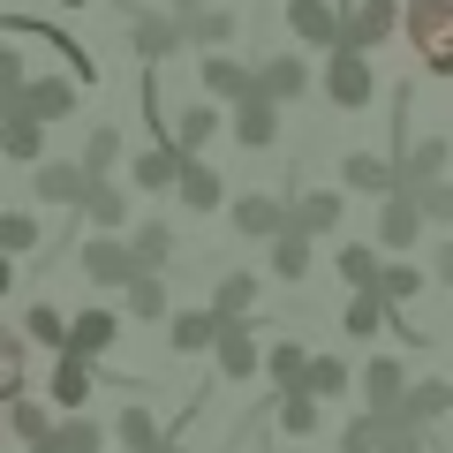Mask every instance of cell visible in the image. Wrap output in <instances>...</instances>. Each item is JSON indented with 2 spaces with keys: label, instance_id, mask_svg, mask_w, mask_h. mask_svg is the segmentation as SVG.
Returning <instances> with one entry per match:
<instances>
[{
  "label": "cell",
  "instance_id": "obj_1",
  "mask_svg": "<svg viewBox=\"0 0 453 453\" xmlns=\"http://www.w3.org/2000/svg\"><path fill=\"white\" fill-rule=\"evenodd\" d=\"M340 16H348L340 23V53H378L408 23V0H348Z\"/></svg>",
  "mask_w": 453,
  "mask_h": 453
},
{
  "label": "cell",
  "instance_id": "obj_2",
  "mask_svg": "<svg viewBox=\"0 0 453 453\" xmlns=\"http://www.w3.org/2000/svg\"><path fill=\"white\" fill-rule=\"evenodd\" d=\"M76 265H83V280H91V288H121V295H129L136 280H144V265H136L129 234H83Z\"/></svg>",
  "mask_w": 453,
  "mask_h": 453
},
{
  "label": "cell",
  "instance_id": "obj_3",
  "mask_svg": "<svg viewBox=\"0 0 453 453\" xmlns=\"http://www.w3.org/2000/svg\"><path fill=\"white\" fill-rule=\"evenodd\" d=\"M325 98H333L340 113H363L378 98V68L371 53H325Z\"/></svg>",
  "mask_w": 453,
  "mask_h": 453
},
{
  "label": "cell",
  "instance_id": "obj_4",
  "mask_svg": "<svg viewBox=\"0 0 453 453\" xmlns=\"http://www.w3.org/2000/svg\"><path fill=\"white\" fill-rule=\"evenodd\" d=\"M76 83L83 76H38L31 91L0 98V121H16V113H31V121H68V113H76Z\"/></svg>",
  "mask_w": 453,
  "mask_h": 453
},
{
  "label": "cell",
  "instance_id": "obj_5",
  "mask_svg": "<svg viewBox=\"0 0 453 453\" xmlns=\"http://www.w3.org/2000/svg\"><path fill=\"white\" fill-rule=\"evenodd\" d=\"M91 166L83 159H46V166H31V196L38 204H61V211H83V196H91Z\"/></svg>",
  "mask_w": 453,
  "mask_h": 453
},
{
  "label": "cell",
  "instance_id": "obj_6",
  "mask_svg": "<svg viewBox=\"0 0 453 453\" xmlns=\"http://www.w3.org/2000/svg\"><path fill=\"white\" fill-rule=\"evenodd\" d=\"M196 83H204V98L211 106H242V98H257V61H234V53H204L196 61Z\"/></svg>",
  "mask_w": 453,
  "mask_h": 453
},
{
  "label": "cell",
  "instance_id": "obj_7",
  "mask_svg": "<svg viewBox=\"0 0 453 453\" xmlns=\"http://www.w3.org/2000/svg\"><path fill=\"white\" fill-rule=\"evenodd\" d=\"M295 226V196H234V234L250 242H280Z\"/></svg>",
  "mask_w": 453,
  "mask_h": 453
},
{
  "label": "cell",
  "instance_id": "obj_8",
  "mask_svg": "<svg viewBox=\"0 0 453 453\" xmlns=\"http://www.w3.org/2000/svg\"><path fill=\"white\" fill-rule=\"evenodd\" d=\"M340 181L356 196H378L386 204V196H401V159H386V151H348L340 159Z\"/></svg>",
  "mask_w": 453,
  "mask_h": 453
},
{
  "label": "cell",
  "instance_id": "obj_9",
  "mask_svg": "<svg viewBox=\"0 0 453 453\" xmlns=\"http://www.w3.org/2000/svg\"><path fill=\"white\" fill-rule=\"evenodd\" d=\"M211 371H219L226 386H250V378L265 371V348H257V333H250V325H226V333H219V348H211Z\"/></svg>",
  "mask_w": 453,
  "mask_h": 453
},
{
  "label": "cell",
  "instance_id": "obj_10",
  "mask_svg": "<svg viewBox=\"0 0 453 453\" xmlns=\"http://www.w3.org/2000/svg\"><path fill=\"white\" fill-rule=\"evenodd\" d=\"M423 242V196H386V204H378V250H393V257H401V250H416Z\"/></svg>",
  "mask_w": 453,
  "mask_h": 453
},
{
  "label": "cell",
  "instance_id": "obj_11",
  "mask_svg": "<svg viewBox=\"0 0 453 453\" xmlns=\"http://www.w3.org/2000/svg\"><path fill=\"white\" fill-rule=\"evenodd\" d=\"M340 8L333 0H288V31L303 38V46H318V53H340Z\"/></svg>",
  "mask_w": 453,
  "mask_h": 453
},
{
  "label": "cell",
  "instance_id": "obj_12",
  "mask_svg": "<svg viewBox=\"0 0 453 453\" xmlns=\"http://www.w3.org/2000/svg\"><path fill=\"white\" fill-rule=\"evenodd\" d=\"M129 46L144 53V68H159L189 46V31H181V16H129Z\"/></svg>",
  "mask_w": 453,
  "mask_h": 453
},
{
  "label": "cell",
  "instance_id": "obj_13",
  "mask_svg": "<svg viewBox=\"0 0 453 453\" xmlns=\"http://www.w3.org/2000/svg\"><path fill=\"white\" fill-rule=\"evenodd\" d=\"M401 401H408V371L393 356H371L363 363V408L371 416H401Z\"/></svg>",
  "mask_w": 453,
  "mask_h": 453
},
{
  "label": "cell",
  "instance_id": "obj_14",
  "mask_svg": "<svg viewBox=\"0 0 453 453\" xmlns=\"http://www.w3.org/2000/svg\"><path fill=\"white\" fill-rule=\"evenodd\" d=\"M453 166V144L446 136H416L408 144V159H401V189L408 196H423V189H438V174Z\"/></svg>",
  "mask_w": 453,
  "mask_h": 453
},
{
  "label": "cell",
  "instance_id": "obj_15",
  "mask_svg": "<svg viewBox=\"0 0 453 453\" xmlns=\"http://www.w3.org/2000/svg\"><path fill=\"white\" fill-rule=\"evenodd\" d=\"M181 151L174 144H151V151H136L129 159V189H144V196H166V189H181Z\"/></svg>",
  "mask_w": 453,
  "mask_h": 453
},
{
  "label": "cell",
  "instance_id": "obj_16",
  "mask_svg": "<svg viewBox=\"0 0 453 453\" xmlns=\"http://www.w3.org/2000/svg\"><path fill=\"white\" fill-rule=\"evenodd\" d=\"M303 91H310V68H303V53H265V61H257V98L288 106V98H303Z\"/></svg>",
  "mask_w": 453,
  "mask_h": 453
},
{
  "label": "cell",
  "instance_id": "obj_17",
  "mask_svg": "<svg viewBox=\"0 0 453 453\" xmlns=\"http://www.w3.org/2000/svg\"><path fill=\"white\" fill-rule=\"evenodd\" d=\"M113 340H121V318L113 310H76V325H68V348L61 356H113Z\"/></svg>",
  "mask_w": 453,
  "mask_h": 453
},
{
  "label": "cell",
  "instance_id": "obj_18",
  "mask_svg": "<svg viewBox=\"0 0 453 453\" xmlns=\"http://www.w3.org/2000/svg\"><path fill=\"white\" fill-rule=\"evenodd\" d=\"M219 310H174V325H166V340H174V356H211V348H219Z\"/></svg>",
  "mask_w": 453,
  "mask_h": 453
},
{
  "label": "cell",
  "instance_id": "obj_19",
  "mask_svg": "<svg viewBox=\"0 0 453 453\" xmlns=\"http://www.w3.org/2000/svg\"><path fill=\"white\" fill-rule=\"evenodd\" d=\"M46 393H53V408H61V416H83V401H91V363H83V356H53Z\"/></svg>",
  "mask_w": 453,
  "mask_h": 453
},
{
  "label": "cell",
  "instance_id": "obj_20",
  "mask_svg": "<svg viewBox=\"0 0 453 453\" xmlns=\"http://www.w3.org/2000/svg\"><path fill=\"white\" fill-rule=\"evenodd\" d=\"M408 38H416V53H438L453 38V0H408Z\"/></svg>",
  "mask_w": 453,
  "mask_h": 453
},
{
  "label": "cell",
  "instance_id": "obj_21",
  "mask_svg": "<svg viewBox=\"0 0 453 453\" xmlns=\"http://www.w3.org/2000/svg\"><path fill=\"white\" fill-rule=\"evenodd\" d=\"M234 144H242V151L280 144V106H273V98H242V106H234Z\"/></svg>",
  "mask_w": 453,
  "mask_h": 453
},
{
  "label": "cell",
  "instance_id": "obj_22",
  "mask_svg": "<svg viewBox=\"0 0 453 453\" xmlns=\"http://www.w3.org/2000/svg\"><path fill=\"white\" fill-rule=\"evenodd\" d=\"M340 219H348V196L340 189H295V226L303 234H333Z\"/></svg>",
  "mask_w": 453,
  "mask_h": 453
},
{
  "label": "cell",
  "instance_id": "obj_23",
  "mask_svg": "<svg viewBox=\"0 0 453 453\" xmlns=\"http://www.w3.org/2000/svg\"><path fill=\"white\" fill-rule=\"evenodd\" d=\"M0 159H16V166H46V121H31V113L0 121Z\"/></svg>",
  "mask_w": 453,
  "mask_h": 453
},
{
  "label": "cell",
  "instance_id": "obj_24",
  "mask_svg": "<svg viewBox=\"0 0 453 453\" xmlns=\"http://www.w3.org/2000/svg\"><path fill=\"white\" fill-rule=\"evenodd\" d=\"M83 226H91V234H121V226H129V189L91 181V196H83Z\"/></svg>",
  "mask_w": 453,
  "mask_h": 453
},
{
  "label": "cell",
  "instance_id": "obj_25",
  "mask_svg": "<svg viewBox=\"0 0 453 453\" xmlns=\"http://www.w3.org/2000/svg\"><path fill=\"white\" fill-rule=\"evenodd\" d=\"M310 363H318V356H310L303 340H273V348H265V378H273L280 393H295V386H310Z\"/></svg>",
  "mask_w": 453,
  "mask_h": 453
},
{
  "label": "cell",
  "instance_id": "obj_26",
  "mask_svg": "<svg viewBox=\"0 0 453 453\" xmlns=\"http://www.w3.org/2000/svg\"><path fill=\"white\" fill-rule=\"evenodd\" d=\"M340 325H348V340H378L393 325V303L378 288H363V295H348V310H340Z\"/></svg>",
  "mask_w": 453,
  "mask_h": 453
},
{
  "label": "cell",
  "instance_id": "obj_27",
  "mask_svg": "<svg viewBox=\"0 0 453 453\" xmlns=\"http://www.w3.org/2000/svg\"><path fill=\"white\" fill-rule=\"evenodd\" d=\"M211 310H219V325H250V310H257V273H219Z\"/></svg>",
  "mask_w": 453,
  "mask_h": 453
},
{
  "label": "cell",
  "instance_id": "obj_28",
  "mask_svg": "<svg viewBox=\"0 0 453 453\" xmlns=\"http://www.w3.org/2000/svg\"><path fill=\"white\" fill-rule=\"evenodd\" d=\"M446 408H453V386H446V378H423V386H408V401H401V416H393V423H416V431H431Z\"/></svg>",
  "mask_w": 453,
  "mask_h": 453
},
{
  "label": "cell",
  "instance_id": "obj_29",
  "mask_svg": "<svg viewBox=\"0 0 453 453\" xmlns=\"http://www.w3.org/2000/svg\"><path fill=\"white\" fill-rule=\"evenodd\" d=\"M333 265H340V280H348L356 295L386 280V250H378V242H340V257H333Z\"/></svg>",
  "mask_w": 453,
  "mask_h": 453
},
{
  "label": "cell",
  "instance_id": "obj_30",
  "mask_svg": "<svg viewBox=\"0 0 453 453\" xmlns=\"http://www.w3.org/2000/svg\"><path fill=\"white\" fill-rule=\"evenodd\" d=\"M53 416H61V408H46V401H16V408H8V431L23 438V453L61 438V423H53Z\"/></svg>",
  "mask_w": 453,
  "mask_h": 453
},
{
  "label": "cell",
  "instance_id": "obj_31",
  "mask_svg": "<svg viewBox=\"0 0 453 453\" xmlns=\"http://www.w3.org/2000/svg\"><path fill=\"white\" fill-rule=\"evenodd\" d=\"M113 438H121V453H166V446H174V438L159 431V416H151V408H121Z\"/></svg>",
  "mask_w": 453,
  "mask_h": 453
},
{
  "label": "cell",
  "instance_id": "obj_32",
  "mask_svg": "<svg viewBox=\"0 0 453 453\" xmlns=\"http://www.w3.org/2000/svg\"><path fill=\"white\" fill-rule=\"evenodd\" d=\"M174 196H181V211H219V204H226V181L211 174L204 159H189V166H181V189H174Z\"/></svg>",
  "mask_w": 453,
  "mask_h": 453
},
{
  "label": "cell",
  "instance_id": "obj_33",
  "mask_svg": "<svg viewBox=\"0 0 453 453\" xmlns=\"http://www.w3.org/2000/svg\"><path fill=\"white\" fill-rule=\"evenodd\" d=\"M211 136H219V106H211V98H204V106H189V113H174V151H181V159H196Z\"/></svg>",
  "mask_w": 453,
  "mask_h": 453
},
{
  "label": "cell",
  "instance_id": "obj_34",
  "mask_svg": "<svg viewBox=\"0 0 453 453\" xmlns=\"http://www.w3.org/2000/svg\"><path fill=\"white\" fill-rule=\"evenodd\" d=\"M310 257H318V250H310V234H303V226H288V234L273 242V280L303 288V280H310Z\"/></svg>",
  "mask_w": 453,
  "mask_h": 453
},
{
  "label": "cell",
  "instance_id": "obj_35",
  "mask_svg": "<svg viewBox=\"0 0 453 453\" xmlns=\"http://www.w3.org/2000/svg\"><path fill=\"white\" fill-rule=\"evenodd\" d=\"M129 318H144V325H174V295H166V273H144L129 288Z\"/></svg>",
  "mask_w": 453,
  "mask_h": 453
},
{
  "label": "cell",
  "instance_id": "obj_36",
  "mask_svg": "<svg viewBox=\"0 0 453 453\" xmlns=\"http://www.w3.org/2000/svg\"><path fill=\"white\" fill-rule=\"evenodd\" d=\"M129 250H136V265H144V273H166V257H174V226H166V219L129 226Z\"/></svg>",
  "mask_w": 453,
  "mask_h": 453
},
{
  "label": "cell",
  "instance_id": "obj_37",
  "mask_svg": "<svg viewBox=\"0 0 453 453\" xmlns=\"http://www.w3.org/2000/svg\"><path fill=\"white\" fill-rule=\"evenodd\" d=\"M181 31H189V46H204V53L234 46V16H226V8H196V16H181Z\"/></svg>",
  "mask_w": 453,
  "mask_h": 453
},
{
  "label": "cell",
  "instance_id": "obj_38",
  "mask_svg": "<svg viewBox=\"0 0 453 453\" xmlns=\"http://www.w3.org/2000/svg\"><path fill=\"white\" fill-rule=\"evenodd\" d=\"M273 416H280V438H310V431H318V393H310V386H295V393H280V408H273Z\"/></svg>",
  "mask_w": 453,
  "mask_h": 453
},
{
  "label": "cell",
  "instance_id": "obj_39",
  "mask_svg": "<svg viewBox=\"0 0 453 453\" xmlns=\"http://www.w3.org/2000/svg\"><path fill=\"white\" fill-rule=\"evenodd\" d=\"M16 325L38 340V348H53V356H61V348H68V325H76V318H61V303H31Z\"/></svg>",
  "mask_w": 453,
  "mask_h": 453
},
{
  "label": "cell",
  "instance_id": "obj_40",
  "mask_svg": "<svg viewBox=\"0 0 453 453\" xmlns=\"http://www.w3.org/2000/svg\"><path fill=\"white\" fill-rule=\"evenodd\" d=\"M386 431H393V423L363 408V416H348V423H340V453H378V446H386Z\"/></svg>",
  "mask_w": 453,
  "mask_h": 453
},
{
  "label": "cell",
  "instance_id": "obj_41",
  "mask_svg": "<svg viewBox=\"0 0 453 453\" xmlns=\"http://www.w3.org/2000/svg\"><path fill=\"white\" fill-rule=\"evenodd\" d=\"M61 453H106V423L98 416H61V438H53Z\"/></svg>",
  "mask_w": 453,
  "mask_h": 453
},
{
  "label": "cell",
  "instance_id": "obj_42",
  "mask_svg": "<svg viewBox=\"0 0 453 453\" xmlns=\"http://www.w3.org/2000/svg\"><path fill=\"white\" fill-rule=\"evenodd\" d=\"M83 166H91L98 181H113V166H121V129H91L83 136Z\"/></svg>",
  "mask_w": 453,
  "mask_h": 453
},
{
  "label": "cell",
  "instance_id": "obj_43",
  "mask_svg": "<svg viewBox=\"0 0 453 453\" xmlns=\"http://www.w3.org/2000/svg\"><path fill=\"white\" fill-rule=\"evenodd\" d=\"M378 295H386L393 310H401V303H416V295H423V265L393 257V265H386V280H378Z\"/></svg>",
  "mask_w": 453,
  "mask_h": 453
},
{
  "label": "cell",
  "instance_id": "obj_44",
  "mask_svg": "<svg viewBox=\"0 0 453 453\" xmlns=\"http://www.w3.org/2000/svg\"><path fill=\"white\" fill-rule=\"evenodd\" d=\"M38 250V219L31 211H0V257H31Z\"/></svg>",
  "mask_w": 453,
  "mask_h": 453
},
{
  "label": "cell",
  "instance_id": "obj_45",
  "mask_svg": "<svg viewBox=\"0 0 453 453\" xmlns=\"http://www.w3.org/2000/svg\"><path fill=\"white\" fill-rule=\"evenodd\" d=\"M348 386H356V371H348L340 356H318V363H310V393H318V401H340Z\"/></svg>",
  "mask_w": 453,
  "mask_h": 453
},
{
  "label": "cell",
  "instance_id": "obj_46",
  "mask_svg": "<svg viewBox=\"0 0 453 453\" xmlns=\"http://www.w3.org/2000/svg\"><path fill=\"white\" fill-rule=\"evenodd\" d=\"M31 68H23V53H8V46H0V98H16V91H31Z\"/></svg>",
  "mask_w": 453,
  "mask_h": 453
},
{
  "label": "cell",
  "instance_id": "obj_47",
  "mask_svg": "<svg viewBox=\"0 0 453 453\" xmlns=\"http://www.w3.org/2000/svg\"><path fill=\"white\" fill-rule=\"evenodd\" d=\"M386 423H393V416H386ZM378 453H431V438H423L416 423H393V431H386V446H378Z\"/></svg>",
  "mask_w": 453,
  "mask_h": 453
},
{
  "label": "cell",
  "instance_id": "obj_48",
  "mask_svg": "<svg viewBox=\"0 0 453 453\" xmlns=\"http://www.w3.org/2000/svg\"><path fill=\"white\" fill-rule=\"evenodd\" d=\"M423 219H431V226H453V181L423 189Z\"/></svg>",
  "mask_w": 453,
  "mask_h": 453
},
{
  "label": "cell",
  "instance_id": "obj_49",
  "mask_svg": "<svg viewBox=\"0 0 453 453\" xmlns=\"http://www.w3.org/2000/svg\"><path fill=\"white\" fill-rule=\"evenodd\" d=\"M431 273H438V280H446V288H453V234H446V242L431 250Z\"/></svg>",
  "mask_w": 453,
  "mask_h": 453
},
{
  "label": "cell",
  "instance_id": "obj_50",
  "mask_svg": "<svg viewBox=\"0 0 453 453\" xmlns=\"http://www.w3.org/2000/svg\"><path fill=\"white\" fill-rule=\"evenodd\" d=\"M423 68H431V76H453V38H446L438 53H423Z\"/></svg>",
  "mask_w": 453,
  "mask_h": 453
},
{
  "label": "cell",
  "instance_id": "obj_51",
  "mask_svg": "<svg viewBox=\"0 0 453 453\" xmlns=\"http://www.w3.org/2000/svg\"><path fill=\"white\" fill-rule=\"evenodd\" d=\"M196 8H204V0H174V16H196Z\"/></svg>",
  "mask_w": 453,
  "mask_h": 453
},
{
  "label": "cell",
  "instance_id": "obj_52",
  "mask_svg": "<svg viewBox=\"0 0 453 453\" xmlns=\"http://www.w3.org/2000/svg\"><path fill=\"white\" fill-rule=\"evenodd\" d=\"M31 453H61V446H31Z\"/></svg>",
  "mask_w": 453,
  "mask_h": 453
},
{
  "label": "cell",
  "instance_id": "obj_53",
  "mask_svg": "<svg viewBox=\"0 0 453 453\" xmlns=\"http://www.w3.org/2000/svg\"><path fill=\"white\" fill-rule=\"evenodd\" d=\"M61 8H83V0H61Z\"/></svg>",
  "mask_w": 453,
  "mask_h": 453
},
{
  "label": "cell",
  "instance_id": "obj_54",
  "mask_svg": "<svg viewBox=\"0 0 453 453\" xmlns=\"http://www.w3.org/2000/svg\"><path fill=\"white\" fill-rule=\"evenodd\" d=\"M166 453H189V446H166Z\"/></svg>",
  "mask_w": 453,
  "mask_h": 453
},
{
  "label": "cell",
  "instance_id": "obj_55",
  "mask_svg": "<svg viewBox=\"0 0 453 453\" xmlns=\"http://www.w3.org/2000/svg\"><path fill=\"white\" fill-rule=\"evenodd\" d=\"M113 453H121V446H113Z\"/></svg>",
  "mask_w": 453,
  "mask_h": 453
}]
</instances>
